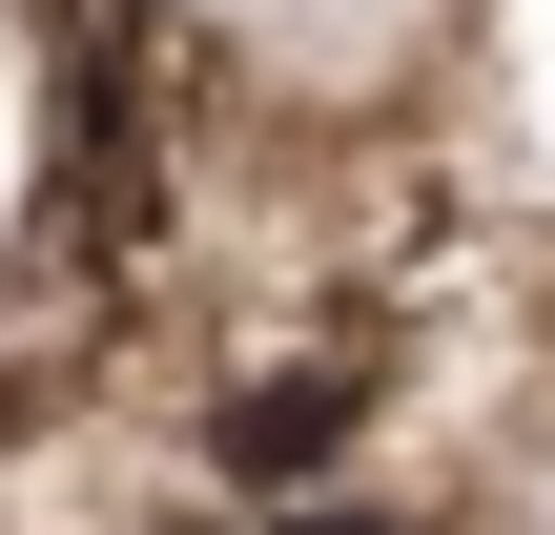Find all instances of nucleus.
Returning <instances> with one entry per match:
<instances>
[{
  "mask_svg": "<svg viewBox=\"0 0 555 535\" xmlns=\"http://www.w3.org/2000/svg\"><path fill=\"white\" fill-rule=\"evenodd\" d=\"M350 433H371V351H309V371H247V392L206 412V474L288 515V495H309V474H330Z\"/></svg>",
  "mask_w": 555,
  "mask_h": 535,
  "instance_id": "1",
  "label": "nucleus"
},
{
  "mask_svg": "<svg viewBox=\"0 0 555 535\" xmlns=\"http://www.w3.org/2000/svg\"><path fill=\"white\" fill-rule=\"evenodd\" d=\"M268 535H412V515H371V495H288Z\"/></svg>",
  "mask_w": 555,
  "mask_h": 535,
  "instance_id": "2",
  "label": "nucleus"
}]
</instances>
